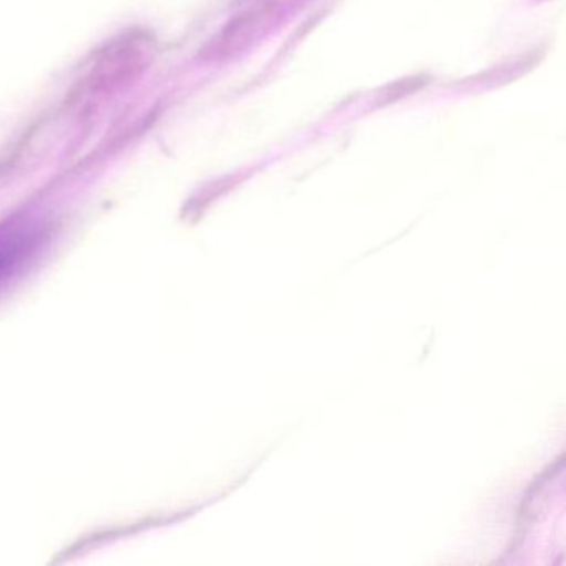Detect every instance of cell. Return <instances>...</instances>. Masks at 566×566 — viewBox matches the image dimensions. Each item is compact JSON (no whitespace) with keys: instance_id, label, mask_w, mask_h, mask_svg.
<instances>
[{"instance_id":"6da1fadb","label":"cell","mask_w":566,"mask_h":566,"mask_svg":"<svg viewBox=\"0 0 566 566\" xmlns=\"http://www.w3.org/2000/svg\"><path fill=\"white\" fill-rule=\"evenodd\" d=\"M42 244V231L28 221L0 227V290H4L34 260Z\"/></svg>"}]
</instances>
